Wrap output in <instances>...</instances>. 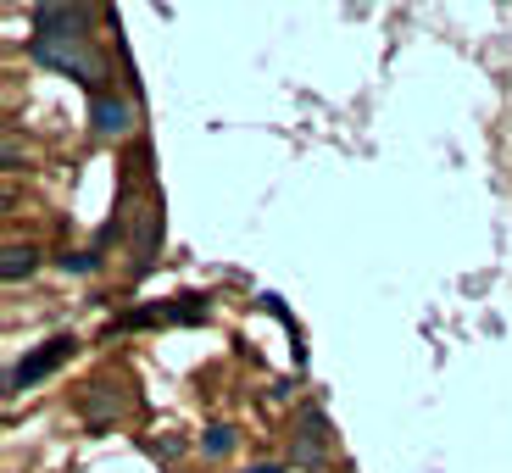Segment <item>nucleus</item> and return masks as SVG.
Masks as SVG:
<instances>
[{"label":"nucleus","instance_id":"1","mask_svg":"<svg viewBox=\"0 0 512 473\" xmlns=\"http://www.w3.org/2000/svg\"><path fill=\"white\" fill-rule=\"evenodd\" d=\"M28 56H34L39 67H56L62 78L90 84V90L106 78V62L90 51V39H84V34H34V39H28Z\"/></svg>","mask_w":512,"mask_h":473},{"label":"nucleus","instance_id":"2","mask_svg":"<svg viewBox=\"0 0 512 473\" xmlns=\"http://www.w3.org/2000/svg\"><path fill=\"white\" fill-rule=\"evenodd\" d=\"M73 351H78V340H73V334H56V340H45V346H39L34 357H23L12 373H6V390H12V396L34 390V384L45 379V373H56V368H62V362L73 357Z\"/></svg>","mask_w":512,"mask_h":473},{"label":"nucleus","instance_id":"3","mask_svg":"<svg viewBox=\"0 0 512 473\" xmlns=\"http://www.w3.org/2000/svg\"><path fill=\"white\" fill-rule=\"evenodd\" d=\"M123 407H128V390H123V384H112V379L84 384V396H78V418L90 423V429L117 423V418H123Z\"/></svg>","mask_w":512,"mask_h":473},{"label":"nucleus","instance_id":"4","mask_svg":"<svg viewBox=\"0 0 512 473\" xmlns=\"http://www.w3.org/2000/svg\"><path fill=\"white\" fill-rule=\"evenodd\" d=\"M323 457H329V418L318 407H307L301 412V435H295V462L301 468H318Z\"/></svg>","mask_w":512,"mask_h":473},{"label":"nucleus","instance_id":"5","mask_svg":"<svg viewBox=\"0 0 512 473\" xmlns=\"http://www.w3.org/2000/svg\"><path fill=\"white\" fill-rule=\"evenodd\" d=\"M90 123H95V134H101V140H117V134H128V128H134V106L117 101V95H95V101H90Z\"/></svg>","mask_w":512,"mask_h":473},{"label":"nucleus","instance_id":"6","mask_svg":"<svg viewBox=\"0 0 512 473\" xmlns=\"http://www.w3.org/2000/svg\"><path fill=\"white\" fill-rule=\"evenodd\" d=\"M34 262H39V251H34V245H6V262H0V279H6V284L28 279V273H34Z\"/></svg>","mask_w":512,"mask_h":473},{"label":"nucleus","instance_id":"7","mask_svg":"<svg viewBox=\"0 0 512 473\" xmlns=\"http://www.w3.org/2000/svg\"><path fill=\"white\" fill-rule=\"evenodd\" d=\"M234 440H240V435H234V423H212V429L201 435V446H206V457H229Z\"/></svg>","mask_w":512,"mask_h":473},{"label":"nucleus","instance_id":"8","mask_svg":"<svg viewBox=\"0 0 512 473\" xmlns=\"http://www.w3.org/2000/svg\"><path fill=\"white\" fill-rule=\"evenodd\" d=\"M90 268H95L90 251H67V256H62V273H90Z\"/></svg>","mask_w":512,"mask_h":473},{"label":"nucleus","instance_id":"9","mask_svg":"<svg viewBox=\"0 0 512 473\" xmlns=\"http://www.w3.org/2000/svg\"><path fill=\"white\" fill-rule=\"evenodd\" d=\"M245 473H284L279 462H256V468H245Z\"/></svg>","mask_w":512,"mask_h":473}]
</instances>
